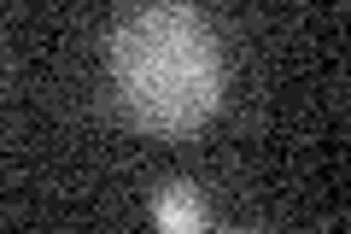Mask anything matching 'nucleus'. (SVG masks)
Returning <instances> with one entry per match:
<instances>
[{
  "mask_svg": "<svg viewBox=\"0 0 351 234\" xmlns=\"http://www.w3.org/2000/svg\"><path fill=\"white\" fill-rule=\"evenodd\" d=\"M152 222H158V229H170V234H199L205 222H211V211H205L199 187L164 182L158 194H152Z\"/></svg>",
  "mask_w": 351,
  "mask_h": 234,
  "instance_id": "f03ea898",
  "label": "nucleus"
},
{
  "mask_svg": "<svg viewBox=\"0 0 351 234\" xmlns=\"http://www.w3.org/2000/svg\"><path fill=\"white\" fill-rule=\"evenodd\" d=\"M112 88L152 135H188L223 100L217 36L182 0H147L112 36Z\"/></svg>",
  "mask_w": 351,
  "mask_h": 234,
  "instance_id": "f257e3e1",
  "label": "nucleus"
}]
</instances>
